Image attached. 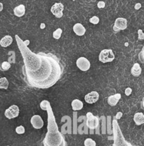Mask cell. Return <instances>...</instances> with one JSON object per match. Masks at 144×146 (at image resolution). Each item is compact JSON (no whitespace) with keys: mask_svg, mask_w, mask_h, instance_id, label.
<instances>
[{"mask_svg":"<svg viewBox=\"0 0 144 146\" xmlns=\"http://www.w3.org/2000/svg\"><path fill=\"white\" fill-rule=\"evenodd\" d=\"M31 123L35 129H41L43 127L44 122L40 115H34L31 118Z\"/></svg>","mask_w":144,"mask_h":146,"instance_id":"30bf717a","label":"cell"},{"mask_svg":"<svg viewBox=\"0 0 144 146\" xmlns=\"http://www.w3.org/2000/svg\"><path fill=\"white\" fill-rule=\"evenodd\" d=\"M132 74L133 76L138 77L141 74V68L140 65L137 63L134 64V65L133 66V67L132 68Z\"/></svg>","mask_w":144,"mask_h":146,"instance_id":"ac0fdd59","label":"cell"},{"mask_svg":"<svg viewBox=\"0 0 144 146\" xmlns=\"http://www.w3.org/2000/svg\"><path fill=\"white\" fill-rule=\"evenodd\" d=\"M122 112H119L117 114H116V119H117V120L120 119V118H122Z\"/></svg>","mask_w":144,"mask_h":146,"instance_id":"4316f807","label":"cell"},{"mask_svg":"<svg viewBox=\"0 0 144 146\" xmlns=\"http://www.w3.org/2000/svg\"><path fill=\"white\" fill-rule=\"evenodd\" d=\"M63 10L64 6L60 2L55 3L51 9L52 14L57 18H61L63 16Z\"/></svg>","mask_w":144,"mask_h":146,"instance_id":"ba28073f","label":"cell"},{"mask_svg":"<svg viewBox=\"0 0 144 146\" xmlns=\"http://www.w3.org/2000/svg\"><path fill=\"white\" fill-rule=\"evenodd\" d=\"M3 9H4V5H3L2 3L0 2V11H2Z\"/></svg>","mask_w":144,"mask_h":146,"instance_id":"83f0119b","label":"cell"},{"mask_svg":"<svg viewBox=\"0 0 144 146\" xmlns=\"http://www.w3.org/2000/svg\"><path fill=\"white\" fill-rule=\"evenodd\" d=\"M89 22L92 23L93 24H97L99 22V17L95 16V17H92V18L89 19Z\"/></svg>","mask_w":144,"mask_h":146,"instance_id":"cb8c5ba5","label":"cell"},{"mask_svg":"<svg viewBox=\"0 0 144 146\" xmlns=\"http://www.w3.org/2000/svg\"><path fill=\"white\" fill-rule=\"evenodd\" d=\"M115 56L112 49H104L99 55V60L100 62L108 63L112 62L114 60Z\"/></svg>","mask_w":144,"mask_h":146,"instance_id":"277c9868","label":"cell"},{"mask_svg":"<svg viewBox=\"0 0 144 146\" xmlns=\"http://www.w3.org/2000/svg\"><path fill=\"white\" fill-rule=\"evenodd\" d=\"M121 97H122V95L120 94H116L115 95L108 97V104L111 106H115L117 104V103L119 102V100H120Z\"/></svg>","mask_w":144,"mask_h":146,"instance_id":"5bb4252c","label":"cell"},{"mask_svg":"<svg viewBox=\"0 0 144 146\" xmlns=\"http://www.w3.org/2000/svg\"><path fill=\"white\" fill-rule=\"evenodd\" d=\"M99 95L97 91H92L85 96V100L87 104H92L96 103L99 99Z\"/></svg>","mask_w":144,"mask_h":146,"instance_id":"8fae6325","label":"cell"},{"mask_svg":"<svg viewBox=\"0 0 144 146\" xmlns=\"http://www.w3.org/2000/svg\"><path fill=\"white\" fill-rule=\"evenodd\" d=\"M133 121L136 125H141L144 123V115L142 113H136L133 117Z\"/></svg>","mask_w":144,"mask_h":146,"instance_id":"2e32d148","label":"cell"},{"mask_svg":"<svg viewBox=\"0 0 144 146\" xmlns=\"http://www.w3.org/2000/svg\"><path fill=\"white\" fill-rule=\"evenodd\" d=\"M7 146H9V145H7Z\"/></svg>","mask_w":144,"mask_h":146,"instance_id":"f1b7e54d","label":"cell"},{"mask_svg":"<svg viewBox=\"0 0 144 146\" xmlns=\"http://www.w3.org/2000/svg\"><path fill=\"white\" fill-rule=\"evenodd\" d=\"M19 114V108L16 105H12L7 108L4 113V115L8 119H14Z\"/></svg>","mask_w":144,"mask_h":146,"instance_id":"8992f818","label":"cell"},{"mask_svg":"<svg viewBox=\"0 0 144 146\" xmlns=\"http://www.w3.org/2000/svg\"><path fill=\"white\" fill-rule=\"evenodd\" d=\"M85 146H96V142L92 138H87L84 142Z\"/></svg>","mask_w":144,"mask_h":146,"instance_id":"7402d4cb","label":"cell"},{"mask_svg":"<svg viewBox=\"0 0 144 146\" xmlns=\"http://www.w3.org/2000/svg\"><path fill=\"white\" fill-rule=\"evenodd\" d=\"M15 37L24 59L22 73L26 85L41 89L55 85L62 78L64 72V66L60 59L51 53L35 54L18 35Z\"/></svg>","mask_w":144,"mask_h":146,"instance_id":"6da1fadb","label":"cell"},{"mask_svg":"<svg viewBox=\"0 0 144 146\" xmlns=\"http://www.w3.org/2000/svg\"><path fill=\"white\" fill-rule=\"evenodd\" d=\"M26 13V7L24 4H21L14 9V14L16 17H21L25 14Z\"/></svg>","mask_w":144,"mask_h":146,"instance_id":"4fadbf2b","label":"cell"},{"mask_svg":"<svg viewBox=\"0 0 144 146\" xmlns=\"http://www.w3.org/2000/svg\"><path fill=\"white\" fill-rule=\"evenodd\" d=\"M13 42V38L9 35H7L0 40V45L2 47H7Z\"/></svg>","mask_w":144,"mask_h":146,"instance_id":"9a60e30c","label":"cell"},{"mask_svg":"<svg viewBox=\"0 0 144 146\" xmlns=\"http://www.w3.org/2000/svg\"><path fill=\"white\" fill-rule=\"evenodd\" d=\"M10 68H11V64L8 61H4L1 64V66H0V69L2 71H8Z\"/></svg>","mask_w":144,"mask_h":146,"instance_id":"ffe728a7","label":"cell"},{"mask_svg":"<svg viewBox=\"0 0 144 146\" xmlns=\"http://www.w3.org/2000/svg\"><path fill=\"white\" fill-rule=\"evenodd\" d=\"M99 120L97 116H95L92 113H87V125L90 130H94L99 126Z\"/></svg>","mask_w":144,"mask_h":146,"instance_id":"5b68a950","label":"cell"},{"mask_svg":"<svg viewBox=\"0 0 144 146\" xmlns=\"http://www.w3.org/2000/svg\"><path fill=\"white\" fill-rule=\"evenodd\" d=\"M105 5H106V4H105V2H104V1H99V2H98V4H97L98 8H99V9L105 8Z\"/></svg>","mask_w":144,"mask_h":146,"instance_id":"d4e9b609","label":"cell"},{"mask_svg":"<svg viewBox=\"0 0 144 146\" xmlns=\"http://www.w3.org/2000/svg\"><path fill=\"white\" fill-rule=\"evenodd\" d=\"M132 93V89L131 88H127L126 90H125V94L126 96H129V95H131V94Z\"/></svg>","mask_w":144,"mask_h":146,"instance_id":"484cf974","label":"cell"},{"mask_svg":"<svg viewBox=\"0 0 144 146\" xmlns=\"http://www.w3.org/2000/svg\"><path fill=\"white\" fill-rule=\"evenodd\" d=\"M72 109L73 111H80L83 108V103L78 99H75L72 101Z\"/></svg>","mask_w":144,"mask_h":146,"instance_id":"e0dca14e","label":"cell"},{"mask_svg":"<svg viewBox=\"0 0 144 146\" xmlns=\"http://www.w3.org/2000/svg\"><path fill=\"white\" fill-rule=\"evenodd\" d=\"M127 28V20L124 18H117L115 20L114 30V31H119L121 30H124Z\"/></svg>","mask_w":144,"mask_h":146,"instance_id":"9c48e42d","label":"cell"},{"mask_svg":"<svg viewBox=\"0 0 144 146\" xmlns=\"http://www.w3.org/2000/svg\"><path fill=\"white\" fill-rule=\"evenodd\" d=\"M8 80L6 77H1L0 78V89H7L9 87Z\"/></svg>","mask_w":144,"mask_h":146,"instance_id":"d6986e66","label":"cell"},{"mask_svg":"<svg viewBox=\"0 0 144 146\" xmlns=\"http://www.w3.org/2000/svg\"><path fill=\"white\" fill-rule=\"evenodd\" d=\"M73 31L78 36H83L86 32V29L80 23H77L73 27Z\"/></svg>","mask_w":144,"mask_h":146,"instance_id":"7c38bea8","label":"cell"},{"mask_svg":"<svg viewBox=\"0 0 144 146\" xmlns=\"http://www.w3.org/2000/svg\"><path fill=\"white\" fill-rule=\"evenodd\" d=\"M76 65L80 70L87 71L90 68V62L85 57H80L76 61Z\"/></svg>","mask_w":144,"mask_h":146,"instance_id":"52a82bcc","label":"cell"},{"mask_svg":"<svg viewBox=\"0 0 144 146\" xmlns=\"http://www.w3.org/2000/svg\"><path fill=\"white\" fill-rule=\"evenodd\" d=\"M112 129L114 134V144L112 146H135L126 141L121 131L117 120L114 119L112 121Z\"/></svg>","mask_w":144,"mask_h":146,"instance_id":"3957f363","label":"cell"},{"mask_svg":"<svg viewBox=\"0 0 144 146\" xmlns=\"http://www.w3.org/2000/svg\"><path fill=\"white\" fill-rule=\"evenodd\" d=\"M16 133L19 134V135L24 134L25 133V128L23 125H19V126L16 127Z\"/></svg>","mask_w":144,"mask_h":146,"instance_id":"603a6c76","label":"cell"},{"mask_svg":"<svg viewBox=\"0 0 144 146\" xmlns=\"http://www.w3.org/2000/svg\"><path fill=\"white\" fill-rule=\"evenodd\" d=\"M62 30L60 28L58 29H56L53 32V38H55V39H59V38L61 37V35H62Z\"/></svg>","mask_w":144,"mask_h":146,"instance_id":"44dd1931","label":"cell"},{"mask_svg":"<svg viewBox=\"0 0 144 146\" xmlns=\"http://www.w3.org/2000/svg\"><path fill=\"white\" fill-rule=\"evenodd\" d=\"M41 107V109L46 111L48 113V131L43 142V146H68L65 136L58 130L50 103L48 101H42Z\"/></svg>","mask_w":144,"mask_h":146,"instance_id":"7a4b0ae2","label":"cell"}]
</instances>
